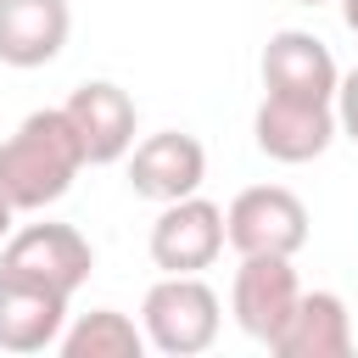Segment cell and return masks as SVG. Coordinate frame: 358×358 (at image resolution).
Here are the masks:
<instances>
[{"instance_id":"6da1fadb","label":"cell","mask_w":358,"mask_h":358,"mask_svg":"<svg viewBox=\"0 0 358 358\" xmlns=\"http://www.w3.org/2000/svg\"><path fill=\"white\" fill-rule=\"evenodd\" d=\"M84 168H90L84 145H78L62 106L28 112L17 123V134L0 140V190H6V201L17 213H39V207L62 201Z\"/></svg>"},{"instance_id":"7a4b0ae2","label":"cell","mask_w":358,"mask_h":358,"mask_svg":"<svg viewBox=\"0 0 358 358\" xmlns=\"http://www.w3.org/2000/svg\"><path fill=\"white\" fill-rule=\"evenodd\" d=\"M145 341L168 358H196L224 330V302L201 274H162L140 302Z\"/></svg>"},{"instance_id":"3957f363","label":"cell","mask_w":358,"mask_h":358,"mask_svg":"<svg viewBox=\"0 0 358 358\" xmlns=\"http://www.w3.org/2000/svg\"><path fill=\"white\" fill-rule=\"evenodd\" d=\"M224 229L241 257H296L308 246V207L285 185H246L224 207Z\"/></svg>"},{"instance_id":"277c9868","label":"cell","mask_w":358,"mask_h":358,"mask_svg":"<svg viewBox=\"0 0 358 358\" xmlns=\"http://www.w3.org/2000/svg\"><path fill=\"white\" fill-rule=\"evenodd\" d=\"M224 241H229L224 207L207 196H179V201H162L145 246H151V263L162 274H201L218 263Z\"/></svg>"},{"instance_id":"5b68a950","label":"cell","mask_w":358,"mask_h":358,"mask_svg":"<svg viewBox=\"0 0 358 358\" xmlns=\"http://www.w3.org/2000/svg\"><path fill=\"white\" fill-rule=\"evenodd\" d=\"M341 134L336 123V101H285V95H263L252 112V140L263 157L296 168L330 151V140Z\"/></svg>"},{"instance_id":"8992f818","label":"cell","mask_w":358,"mask_h":358,"mask_svg":"<svg viewBox=\"0 0 358 358\" xmlns=\"http://www.w3.org/2000/svg\"><path fill=\"white\" fill-rule=\"evenodd\" d=\"M257 73H263V95H285V101H336V84H341L330 45L308 28L268 34Z\"/></svg>"},{"instance_id":"52a82bcc","label":"cell","mask_w":358,"mask_h":358,"mask_svg":"<svg viewBox=\"0 0 358 358\" xmlns=\"http://www.w3.org/2000/svg\"><path fill=\"white\" fill-rule=\"evenodd\" d=\"M0 268L11 274H28V280H45L56 291H78L95 268V252L90 241L73 229V224H22L11 229V241L0 246Z\"/></svg>"},{"instance_id":"ba28073f","label":"cell","mask_w":358,"mask_h":358,"mask_svg":"<svg viewBox=\"0 0 358 358\" xmlns=\"http://www.w3.org/2000/svg\"><path fill=\"white\" fill-rule=\"evenodd\" d=\"M296 302H302V285H296L291 257H241L235 285H229V313L252 341L274 347V336L285 330Z\"/></svg>"},{"instance_id":"9c48e42d","label":"cell","mask_w":358,"mask_h":358,"mask_svg":"<svg viewBox=\"0 0 358 358\" xmlns=\"http://www.w3.org/2000/svg\"><path fill=\"white\" fill-rule=\"evenodd\" d=\"M62 112H67V123H73L90 168H106V162H117V157L134 151V101H129L123 84H112V78H84V84L62 101Z\"/></svg>"},{"instance_id":"30bf717a","label":"cell","mask_w":358,"mask_h":358,"mask_svg":"<svg viewBox=\"0 0 358 358\" xmlns=\"http://www.w3.org/2000/svg\"><path fill=\"white\" fill-rule=\"evenodd\" d=\"M67 291L0 268V352H45L67 330Z\"/></svg>"},{"instance_id":"8fae6325","label":"cell","mask_w":358,"mask_h":358,"mask_svg":"<svg viewBox=\"0 0 358 358\" xmlns=\"http://www.w3.org/2000/svg\"><path fill=\"white\" fill-rule=\"evenodd\" d=\"M201 179H207V151H201V140L185 134V129L145 134V140L134 145V157H129V185H134V196H145V201H157V207H162V201H179V196H196Z\"/></svg>"},{"instance_id":"7c38bea8","label":"cell","mask_w":358,"mask_h":358,"mask_svg":"<svg viewBox=\"0 0 358 358\" xmlns=\"http://www.w3.org/2000/svg\"><path fill=\"white\" fill-rule=\"evenodd\" d=\"M73 6L67 0H0V62L6 67H45L67 50Z\"/></svg>"},{"instance_id":"4fadbf2b","label":"cell","mask_w":358,"mask_h":358,"mask_svg":"<svg viewBox=\"0 0 358 358\" xmlns=\"http://www.w3.org/2000/svg\"><path fill=\"white\" fill-rule=\"evenodd\" d=\"M280 358H347L352 352V313L336 291H302L296 313L285 319V330L274 336Z\"/></svg>"},{"instance_id":"5bb4252c","label":"cell","mask_w":358,"mask_h":358,"mask_svg":"<svg viewBox=\"0 0 358 358\" xmlns=\"http://www.w3.org/2000/svg\"><path fill=\"white\" fill-rule=\"evenodd\" d=\"M67 358H140L151 341H145V324H134L129 313H117V308H90V313H78L67 330H62V341H56Z\"/></svg>"},{"instance_id":"9a60e30c","label":"cell","mask_w":358,"mask_h":358,"mask_svg":"<svg viewBox=\"0 0 358 358\" xmlns=\"http://www.w3.org/2000/svg\"><path fill=\"white\" fill-rule=\"evenodd\" d=\"M336 123H341V134L358 145V67H347L341 84H336Z\"/></svg>"},{"instance_id":"2e32d148","label":"cell","mask_w":358,"mask_h":358,"mask_svg":"<svg viewBox=\"0 0 358 358\" xmlns=\"http://www.w3.org/2000/svg\"><path fill=\"white\" fill-rule=\"evenodd\" d=\"M11 218H17V207H11V201H6V190H0V246L11 241Z\"/></svg>"},{"instance_id":"e0dca14e","label":"cell","mask_w":358,"mask_h":358,"mask_svg":"<svg viewBox=\"0 0 358 358\" xmlns=\"http://www.w3.org/2000/svg\"><path fill=\"white\" fill-rule=\"evenodd\" d=\"M341 22H347V28L358 34V0H341Z\"/></svg>"},{"instance_id":"ac0fdd59","label":"cell","mask_w":358,"mask_h":358,"mask_svg":"<svg viewBox=\"0 0 358 358\" xmlns=\"http://www.w3.org/2000/svg\"><path fill=\"white\" fill-rule=\"evenodd\" d=\"M296 6H330V0H296Z\"/></svg>"}]
</instances>
